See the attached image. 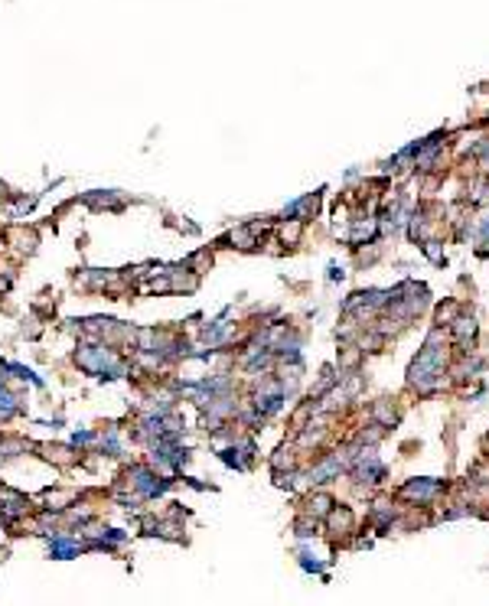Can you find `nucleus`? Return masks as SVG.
I'll return each mask as SVG.
<instances>
[{
  "mask_svg": "<svg viewBox=\"0 0 489 606\" xmlns=\"http://www.w3.org/2000/svg\"><path fill=\"white\" fill-rule=\"evenodd\" d=\"M443 332L434 330L431 336H427V342H424L421 355L411 362V369H408V385H414L418 391H424V395H431L437 385H441L443 379V362H447V349L441 346Z\"/></svg>",
  "mask_w": 489,
  "mask_h": 606,
  "instance_id": "f257e3e1",
  "label": "nucleus"
},
{
  "mask_svg": "<svg viewBox=\"0 0 489 606\" xmlns=\"http://www.w3.org/2000/svg\"><path fill=\"white\" fill-rule=\"evenodd\" d=\"M29 502L20 493H10V489H0V519L4 521H17L20 515H27Z\"/></svg>",
  "mask_w": 489,
  "mask_h": 606,
  "instance_id": "f03ea898",
  "label": "nucleus"
},
{
  "mask_svg": "<svg viewBox=\"0 0 489 606\" xmlns=\"http://www.w3.org/2000/svg\"><path fill=\"white\" fill-rule=\"evenodd\" d=\"M437 493H441V483H434V479H411V483L401 489V495H405V499H414V502H434Z\"/></svg>",
  "mask_w": 489,
  "mask_h": 606,
  "instance_id": "7ed1b4c3",
  "label": "nucleus"
},
{
  "mask_svg": "<svg viewBox=\"0 0 489 606\" xmlns=\"http://www.w3.org/2000/svg\"><path fill=\"white\" fill-rule=\"evenodd\" d=\"M317 206H320V196H317V192H310V196H303V199L291 202V206L284 209V218H297V222H307V218L317 212Z\"/></svg>",
  "mask_w": 489,
  "mask_h": 606,
  "instance_id": "20e7f679",
  "label": "nucleus"
},
{
  "mask_svg": "<svg viewBox=\"0 0 489 606\" xmlns=\"http://www.w3.org/2000/svg\"><path fill=\"white\" fill-rule=\"evenodd\" d=\"M339 470H343V460H339V456H326L323 463H317V466L310 470V483H313V486L329 483V479H333Z\"/></svg>",
  "mask_w": 489,
  "mask_h": 606,
  "instance_id": "39448f33",
  "label": "nucleus"
},
{
  "mask_svg": "<svg viewBox=\"0 0 489 606\" xmlns=\"http://www.w3.org/2000/svg\"><path fill=\"white\" fill-rule=\"evenodd\" d=\"M78 538H66V535H53V541H49V554L59 561H66V558H76L78 554Z\"/></svg>",
  "mask_w": 489,
  "mask_h": 606,
  "instance_id": "423d86ee",
  "label": "nucleus"
},
{
  "mask_svg": "<svg viewBox=\"0 0 489 606\" xmlns=\"http://www.w3.org/2000/svg\"><path fill=\"white\" fill-rule=\"evenodd\" d=\"M326 519H329V528L336 531V535H339V531L346 535V531L352 528V512H349V509H329Z\"/></svg>",
  "mask_w": 489,
  "mask_h": 606,
  "instance_id": "0eeeda50",
  "label": "nucleus"
},
{
  "mask_svg": "<svg viewBox=\"0 0 489 606\" xmlns=\"http://www.w3.org/2000/svg\"><path fill=\"white\" fill-rule=\"evenodd\" d=\"M372 417H376V424H378V427H395V424H398L395 407L388 404V401H378V404L372 407Z\"/></svg>",
  "mask_w": 489,
  "mask_h": 606,
  "instance_id": "6e6552de",
  "label": "nucleus"
},
{
  "mask_svg": "<svg viewBox=\"0 0 489 606\" xmlns=\"http://www.w3.org/2000/svg\"><path fill=\"white\" fill-rule=\"evenodd\" d=\"M450 330L457 339H473L476 336V320H467V316H457V320L450 323Z\"/></svg>",
  "mask_w": 489,
  "mask_h": 606,
  "instance_id": "1a4fd4ad",
  "label": "nucleus"
},
{
  "mask_svg": "<svg viewBox=\"0 0 489 606\" xmlns=\"http://www.w3.org/2000/svg\"><path fill=\"white\" fill-rule=\"evenodd\" d=\"M333 509V499H329V495H310V499H307V512H310L313 519H323V515H326V512Z\"/></svg>",
  "mask_w": 489,
  "mask_h": 606,
  "instance_id": "9d476101",
  "label": "nucleus"
},
{
  "mask_svg": "<svg viewBox=\"0 0 489 606\" xmlns=\"http://www.w3.org/2000/svg\"><path fill=\"white\" fill-rule=\"evenodd\" d=\"M43 499L49 502V509H69V505L76 502V493H62V489H56V493H46Z\"/></svg>",
  "mask_w": 489,
  "mask_h": 606,
  "instance_id": "9b49d317",
  "label": "nucleus"
},
{
  "mask_svg": "<svg viewBox=\"0 0 489 606\" xmlns=\"http://www.w3.org/2000/svg\"><path fill=\"white\" fill-rule=\"evenodd\" d=\"M294 531H297L301 538H313V535H317V519L307 512V515H301V519L294 521Z\"/></svg>",
  "mask_w": 489,
  "mask_h": 606,
  "instance_id": "f8f14e48",
  "label": "nucleus"
},
{
  "mask_svg": "<svg viewBox=\"0 0 489 606\" xmlns=\"http://www.w3.org/2000/svg\"><path fill=\"white\" fill-rule=\"evenodd\" d=\"M457 316H460V306H457L453 300H450V303H441V306H437V323H441V326H443V323L450 326Z\"/></svg>",
  "mask_w": 489,
  "mask_h": 606,
  "instance_id": "ddd939ff",
  "label": "nucleus"
},
{
  "mask_svg": "<svg viewBox=\"0 0 489 606\" xmlns=\"http://www.w3.org/2000/svg\"><path fill=\"white\" fill-rule=\"evenodd\" d=\"M43 456H46V460H56V463H69V460H72V450H66V446H43Z\"/></svg>",
  "mask_w": 489,
  "mask_h": 606,
  "instance_id": "4468645a",
  "label": "nucleus"
},
{
  "mask_svg": "<svg viewBox=\"0 0 489 606\" xmlns=\"http://www.w3.org/2000/svg\"><path fill=\"white\" fill-rule=\"evenodd\" d=\"M271 466H274V473H281L284 466H294V456H291V450H277V453L271 456Z\"/></svg>",
  "mask_w": 489,
  "mask_h": 606,
  "instance_id": "2eb2a0df",
  "label": "nucleus"
},
{
  "mask_svg": "<svg viewBox=\"0 0 489 606\" xmlns=\"http://www.w3.org/2000/svg\"><path fill=\"white\" fill-rule=\"evenodd\" d=\"M424 255L431 258L434 265H443V251H441V241H434V238H431V241H424Z\"/></svg>",
  "mask_w": 489,
  "mask_h": 606,
  "instance_id": "dca6fc26",
  "label": "nucleus"
},
{
  "mask_svg": "<svg viewBox=\"0 0 489 606\" xmlns=\"http://www.w3.org/2000/svg\"><path fill=\"white\" fill-rule=\"evenodd\" d=\"M480 238H486V241H489V216L483 218V225H480Z\"/></svg>",
  "mask_w": 489,
  "mask_h": 606,
  "instance_id": "f3484780",
  "label": "nucleus"
},
{
  "mask_svg": "<svg viewBox=\"0 0 489 606\" xmlns=\"http://www.w3.org/2000/svg\"><path fill=\"white\" fill-rule=\"evenodd\" d=\"M7 287H10V277H0V294H4Z\"/></svg>",
  "mask_w": 489,
  "mask_h": 606,
  "instance_id": "a211bd4d",
  "label": "nucleus"
}]
</instances>
